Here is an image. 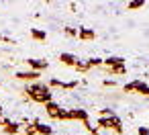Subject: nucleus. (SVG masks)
<instances>
[{
    "label": "nucleus",
    "instance_id": "21",
    "mask_svg": "<svg viewBox=\"0 0 149 135\" xmlns=\"http://www.w3.org/2000/svg\"><path fill=\"white\" fill-rule=\"evenodd\" d=\"M112 115H116L112 108H102V111H98V117H112Z\"/></svg>",
    "mask_w": 149,
    "mask_h": 135
},
{
    "label": "nucleus",
    "instance_id": "6",
    "mask_svg": "<svg viewBox=\"0 0 149 135\" xmlns=\"http://www.w3.org/2000/svg\"><path fill=\"white\" fill-rule=\"evenodd\" d=\"M25 64H27V68L33 70V72H43V70L49 68V62H47V59H37V57H29V59H25Z\"/></svg>",
    "mask_w": 149,
    "mask_h": 135
},
{
    "label": "nucleus",
    "instance_id": "11",
    "mask_svg": "<svg viewBox=\"0 0 149 135\" xmlns=\"http://www.w3.org/2000/svg\"><path fill=\"white\" fill-rule=\"evenodd\" d=\"M104 68H118V66H125V57L120 55H108L104 62H102Z\"/></svg>",
    "mask_w": 149,
    "mask_h": 135
},
{
    "label": "nucleus",
    "instance_id": "15",
    "mask_svg": "<svg viewBox=\"0 0 149 135\" xmlns=\"http://www.w3.org/2000/svg\"><path fill=\"white\" fill-rule=\"evenodd\" d=\"M106 72L110 76H125L127 74V68L125 66H118V68H106Z\"/></svg>",
    "mask_w": 149,
    "mask_h": 135
},
{
    "label": "nucleus",
    "instance_id": "2",
    "mask_svg": "<svg viewBox=\"0 0 149 135\" xmlns=\"http://www.w3.org/2000/svg\"><path fill=\"white\" fill-rule=\"evenodd\" d=\"M123 90L129 94V92H137L141 96H147L149 98V84H145L143 80H133V82H127L123 86Z\"/></svg>",
    "mask_w": 149,
    "mask_h": 135
},
{
    "label": "nucleus",
    "instance_id": "7",
    "mask_svg": "<svg viewBox=\"0 0 149 135\" xmlns=\"http://www.w3.org/2000/svg\"><path fill=\"white\" fill-rule=\"evenodd\" d=\"M49 88H61V90H74V88H78V80H70V82H63V80H57V78H51V80H49Z\"/></svg>",
    "mask_w": 149,
    "mask_h": 135
},
{
    "label": "nucleus",
    "instance_id": "23",
    "mask_svg": "<svg viewBox=\"0 0 149 135\" xmlns=\"http://www.w3.org/2000/svg\"><path fill=\"white\" fill-rule=\"evenodd\" d=\"M65 35H68V37H78V29H74V27H65Z\"/></svg>",
    "mask_w": 149,
    "mask_h": 135
},
{
    "label": "nucleus",
    "instance_id": "22",
    "mask_svg": "<svg viewBox=\"0 0 149 135\" xmlns=\"http://www.w3.org/2000/svg\"><path fill=\"white\" fill-rule=\"evenodd\" d=\"M23 133H25V135H37V131H35V127H33L31 123H27V127L23 129Z\"/></svg>",
    "mask_w": 149,
    "mask_h": 135
},
{
    "label": "nucleus",
    "instance_id": "13",
    "mask_svg": "<svg viewBox=\"0 0 149 135\" xmlns=\"http://www.w3.org/2000/svg\"><path fill=\"white\" fill-rule=\"evenodd\" d=\"M59 111H61V104H59V102H55V100H51V102H47V104H45V113L49 115V119H57Z\"/></svg>",
    "mask_w": 149,
    "mask_h": 135
},
{
    "label": "nucleus",
    "instance_id": "16",
    "mask_svg": "<svg viewBox=\"0 0 149 135\" xmlns=\"http://www.w3.org/2000/svg\"><path fill=\"white\" fill-rule=\"evenodd\" d=\"M102 62H104V59H100V57H90V59H86V66L92 70V68H100Z\"/></svg>",
    "mask_w": 149,
    "mask_h": 135
},
{
    "label": "nucleus",
    "instance_id": "1",
    "mask_svg": "<svg viewBox=\"0 0 149 135\" xmlns=\"http://www.w3.org/2000/svg\"><path fill=\"white\" fill-rule=\"evenodd\" d=\"M96 125H98L100 129L114 131L116 135H123V131H125V127H123V121H120V117H118V115H112V117H98Z\"/></svg>",
    "mask_w": 149,
    "mask_h": 135
},
{
    "label": "nucleus",
    "instance_id": "12",
    "mask_svg": "<svg viewBox=\"0 0 149 135\" xmlns=\"http://www.w3.org/2000/svg\"><path fill=\"white\" fill-rule=\"evenodd\" d=\"M78 39H82V41H94L96 39V31L88 29V27H82V29H78Z\"/></svg>",
    "mask_w": 149,
    "mask_h": 135
},
{
    "label": "nucleus",
    "instance_id": "3",
    "mask_svg": "<svg viewBox=\"0 0 149 135\" xmlns=\"http://www.w3.org/2000/svg\"><path fill=\"white\" fill-rule=\"evenodd\" d=\"M23 92L27 96H35V94H47V92H51V88H49V84H43V82H31L25 86Z\"/></svg>",
    "mask_w": 149,
    "mask_h": 135
},
{
    "label": "nucleus",
    "instance_id": "27",
    "mask_svg": "<svg viewBox=\"0 0 149 135\" xmlns=\"http://www.w3.org/2000/svg\"><path fill=\"white\" fill-rule=\"evenodd\" d=\"M0 119H2V104H0Z\"/></svg>",
    "mask_w": 149,
    "mask_h": 135
},
{
    "label": "nucleus",
    "instance_id": "10",
    "mask_svg": "<svg viewBox=\"0 0 149 135\" xmlns=\"http://www.w3.org/2000/svg\"><path fill=\"white\" fill-rule=\"evenodd\" d=\"M59 62L63 64V66H68V68H76V64L80 62L78 59V55H74V53H59Z\"/></svg>",
    "mask_w": 149,
    "mask_h": 135
},
{
    "label": "nucleus",
    "instance_id": "20",
    "mask_svg": "<svg viewBox=\"0 0 149 135\" xmlns=\"http://www.w3.org/2000/svg\"><path fill=\"white\" fill-rule=\"evenodd\" d=\"M143 6H145L143 0H139V2H129V4H127L129 10H139V8H143Z\"/></svg>",
    "mask_w": 149,
    "mask_h": 135
},
{
    "label": "nucleus",
    "instance_id": "17",
    "mask_svg": "<svg viewBox=\"0 0 149 135\" xmlns=\"http://www.w3.org/2000/svg\"><path fill=\"white\" fill-rule=\"evenodd\" d=\"M82 125H84V129H86L90 135H100V131H98V129H96V127H94L90 121H86V123H82Z\"/></svg>",
    "mask_w": 149,
    "mask_h": 135
},
{
    "label": "nucleus",
    "instance_id": "28",
    "mask_svg": "<svg viewBox=\"0 0 149 135\" xmlns=\"http://www.w3.org/2000/svg\"><path fill=\"white\" fill-rule=\"evenodd\" d=\"M0 127H2V119H0Z\"/></svg>",
    "mask_w": 149,
    "mask_h": 135
},
{
    "label": "nucleus",
    "instance_id": "8",
    "mask_svg": "<svg viewBox=\"0 0 149 135\" xmlns=\"http://www.w3.org/2000/svg\"><path fill=\"white\" fill-rule=\"evenodd\" d=\"M31 125L35 127L37 135H53V127H51V125H47V123H41L39 119H33V121H31Z\"/></svg>",
    "mask_w": 149,
    "mask_h": 135
},
{
    "label": "nucleus",
    "instance_id": "24",
    "mask_svg": "<svg viewBox=\"0 0 149 135\" xmlns=\"http://www.w3.org/2000/svg\"><path fill=\"white\" fill-rule=\"evenodd\" d=\"M137 135H149V127H139Z\"/></svg>",
    "mask_w": 149,
    "mask_h": 135
},
{
    "label": "nucleus",
    "instance_id": "4",
    "mask_svg": "<svg viewBox=\"0 0 149 135\" xmlns=\"http://www.w3.org/2000/svg\"><path fill=\"white\" fill-rule=\"evenodd\" d=\"M15 78H17V80H21V82L31 84V82H39L41 72H33V70H19V72L15 74Z\"/></svg>",
    "mask_w": 149,
    "mask_h": 135
},
{
    "label": "nucleus",
    "instance_id": "18",
    "mask_svg": "<svg viewBox=\"0 0 149 135\" xmlns=\"http://www.w3.org/2000/svg\"><path fill=\"white\" fill-rule=\"evenodd\" d=\"M74 70H76V72H80V74H88V72H90V68L86 66V62H78Z\"/></svg>",
    "mask_w": 149,
    "mask_h": 135
},
{
    "label": "nucleus",
    "instance_id": "9",
    "mask_svg": "<svg viewBox=\"0 0 149 135\" xmlns=\"http://www.w3.org/2000/svg\"><path fill=\"white\" fill-rule=\"evenodd\" d=\"M70 117H72V121H80V123L90 121V115L84 108H70Z\"/></svg>",
    "mask_w": 149,
    "mask_h": 135
},
{
    "label": "nucleus",
    "instance_id": "26",
    "mask_svg": "<svg viewBox=\"0 0 149 135\" xmlns=\"http://www.w3.org/2000/svg\"><path fill=\"white\" fill-rule=\"evenodd\" d=\"M102 84H104L106 88H110V86H116V80H104Z\"/></svg>",
    "mask_w": 149,
    "mask_h": 135
},
{
    "label": "nucleus",
    "instance_id": "19",
    "mask_svg": "<svg viewBox=\"0 0 149 135\" xmlns=\"http://www.w3.org/2000/svg\"><path fill=\"white\" fill-rule=\"evenodd\" d=\"M55 121H72V117H70V111H65V108H61Z\"/></svg>",
    "mask_w": 149,
    "mask_h": 135
},
{
    "label": "nucleus",
    "instance_id": "5",
    "mask_svg": "<svg viewBox=\"0 0 149 135\" xmlns=\"http://www.w3.org/2000/svg\"><path fill=\"white\" fill-rule=\"evenodd\" d=\"M21 127H23V123L10 121V119H6V117H2V131H4L6 135H19V133H21Z\"/></svg>",
    "mask_w": 149,
    "mask_h": 135
},
{
    "label": "nucleus",
    "instance_id": "14",
    "mask_svg": "<svg viewBox=\"0 0 149 135\" xmlns=\"http://www.w3.org/2000/svg\"><path fill=\"white\" fill-rule=\"evenodd\" d=\"M31 37H33L35 41H45V39H47V33H45L43 29H31Z\"/></svg>",
    "mask_w": 149,
    "mask_h": 135
},
{
    "label": "nucleus",
    "instance_id": "25",
    "mask_svg": "<svg viewBox=\"0 0 149 135\" xmlns=\"http://www.w3.org/2000/svg\"><path fill=\"white\" fill-rule=\"evenodd\" d=\"M0 41H4V43H10V45H15V41H13L10 37H6V35H0Z\"/></svg>",
    "mask_w": 149,
    "mask_h": 135
}]
</instances>
